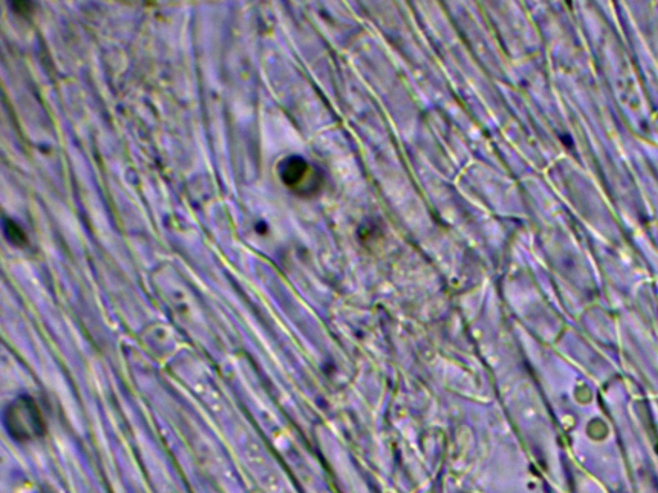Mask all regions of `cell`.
<instances>
[{"mask_svg": "<svg viewBox=\"0 0 658 493\" xmlns=\"http://www.w3.org/2000/svg\"><path fill=\"white\" fill-rule=\"evenodd\" d=\"M4 424L17 441L33 440L44 431L42 414L30 397H20L9 404L4 413Z\"/></svg>", "mask_w": 658, "mask_h": 493, "instance_id": "1", "label": "cell"}, {"mask_svg": "<svg viewBox=\"0 0 658 493\" xmlns=\"http://www.w3.org/2000/svg\"><path fill=\"white\" fill-rule=\"evenodd\" d=\"M279 176L283 184L300 196H314L321 191L323 176L314 166L301 157L286 158L279 165Z\"/></svg>", "mask_w": 658, "mask_h": 493, "instance_id": "2", "label": "cell"}, {"mask_svg": "<svg viewBox=\"0 0 658 493\" xmlns=\"http://www.w3.org/2000/svg\"><path fill=\"white\" fill-rule=\"evenodd\" d=\"M4 232H6L9 241L17 246H24L26 235L24 230L18 226L15 221L4 219Z\"/></svg>", "mask_w": 658, "mask_h": 493, "instance_id": "3", "label": "cell"}]
</instances>
